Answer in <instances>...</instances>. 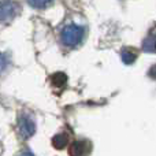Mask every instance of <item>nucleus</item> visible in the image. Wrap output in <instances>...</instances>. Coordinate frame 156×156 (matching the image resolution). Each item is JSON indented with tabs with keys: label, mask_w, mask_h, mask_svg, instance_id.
Returning <instances> with one entry per match:
<instances>
[{
	"label": "nucleus",
	"mask_w": 156,
	"mask_h": 156,
	"mask_svg": "<svg viewBox=\"0 0 156 156\" xmlns=\"http://www.w3.org/2000/svg\"><path fill=\"white\" fill-rule=\"evenodd\" d=\"M83 36V29L77 25H67L62 30V43L66 47H76L81 43Z\"/></svg>",
	"instance_id": "1"
},
{
	"label": "nucleus",
	"mask_w": 156,
	"mask_h": 156,
	"mask_svg": "<svg viewBox=\"0 0 156 156\" xmlns=\"http://www.w3.org/2000/svg\"><path fill=\"white\" fill-rule=\"evenodd\" d=\"M36 132V123L29 115H21L18 118V133L23 140L32 137Z\"/></svg>",
	"instance_id": "2"
},
{
	"label": "nucleus",
	"mask_w": 156,
	"mask_h": 156,
	"mask_svg": "<svg viewBox=\"0 0 156 156\" xmlns=\"http://www.w3.org/2000/svg\"><path fill=\"white\" fill-rule=\"evenodd\" d=\"M18 12V5L11 0L0 2V22H8Z\"/></svg>",
	"instance_id": "3"
},
{
	"label": "nucleus",
	"mask_w": 156,
	"mask_h": 156,
	"mask_svg": "<svg viewBox=\"0 0 156 156\" xmlns=\"http://www.w3.org/2000/svg\"><path fill=\"white\" fill-rule=\"evenodd\" d=\"M69 154L70 156H83L86 154V144L83 141H76L70 145Z\"/></svg>",
	"instance_id": "4"
},
{
	"label": "nucleus",
	"mask_w": 156,
	"mask_h": 156,
	"mask_svg": "<svg viewBox=\"0 0 156 156\" xmlns=\"http://www.w3.org/2000/svg\"><path fill=\"white\" fill-rule=\"evenodd\" d=\"M121 56H122V60H123L126 65H132V63H134L136 59H137V52L132 48H123Z\"/></svg>",
	"instance_id": "5"
},
{
	"label": "nucleus",
	"mask_w": 156,
	"mask_h": 156,
	"mask_svg": "<svg viewBox=\"0 0 156 156\" xmlns=\"http://www.w3.org/2000/svg\"><path fill=\"white\" fill-rule=\"evenodd\" d=\"M143 49L145 52H156V34H151L144 40Z\"/></svg>",
	"instance_id": "6"
},
{
	"label": "nucleus",
	"mask_w": 156,
	"mask_h": 156,
	"mask_svg": "<svg viewBox=\"0 0 156 156\" xmlns=\"http://www.w3.org/2000/svg\"><path fill=\"white\" fill-rule=\"evenodd\" d=\"M52 145L56 149H63L67 145V137L65 134H56L52 138Z\"/></svg>",
	"instance_id": "7"
},
{
	"label": "nucleus",
	"mask_w": 156,
	"mask_h": 156,
	"mask_svg": "<svg viewBox=\"0 0 156 156\" xmlns=\"http://www.w3.org/2000/svg\"><path fill=\"white\" fill-rule=\"evenodd\" d=\"M51 82L52 85L55 86H65L66 82H67V77H66L65 73H55L54 76L51 77Z\"/></svg>",
	"instance_id": "8"
},
{
	"label": "nucleus",
	"mask_w": 156,
	"mask_h": 156,
	"mask_svg": "<svg viewBox=\"0 0 156 156\" xmlns=\"http://www.w3.org/2000/svg\"><path fill=\"white\" fill-rule=\"evenodd\" d=\"M51 2L52 0H27V3L34 8H45Z\"/></svg>",
	"instance_id": "9"
},
{
	"label": "nucleus",
	"mask_w": 156,
	"mask_h": 156,
	"mask_svg": "<svg viewBox=\"0 0 156 156\" xmlns=\"http://www.w3.org/2000/svg\"><path fill=\"white\" fill-rule=\"evenodd\" d=\"M5 66H7V59H5V56L0 52V71L4 70Z\"/></svg>",
	"instance_id": "10"
},
{
	"label": "nucleus",
	"mask_w": 156,
	"mask_h": 156,
	"mask_svg": "<svg viewBox=\"0 0 156 156\" xmlns=\"http://www.w3.org/2000/svg\"><path fill=\"white\" fill-rule=\"evenodd\" d=\"M149 77L154 78V80H156V65L152 66V67L149 69Z\"/></svg>",
	"instance_id": "11"
},
{
	"label": "nucleus",
	"mask_w": 156,
	"mask_h": 156,
	"mask_svg": "<svg viewBox=\"0 0 156 156\" xmlns=\"http://www.w3.org/2000/svg\"><path fill=\"white\" fill-rule=\"evenodd\" d=\"M19 156H33V155L29 154V152H25V154H22V155H19Z\"/></svg>",
	"instance_id": "12"
}]
</instances>
